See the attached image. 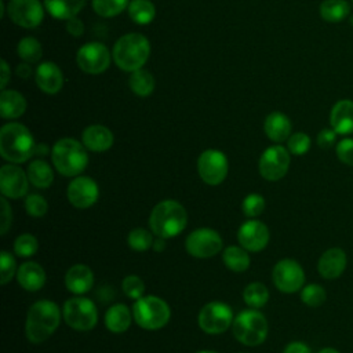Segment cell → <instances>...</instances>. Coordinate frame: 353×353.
<instances>
[{
	"label": "cell",
	"instance_id": "6da1fadb",
	"mask_svg": "<svg viewBox=\"0 0 353 353\" xmlns=\"http://www.w3.org/2000/svg\"><path fill=\"white\" fill-rule=\"evenodd\" d=\"M36 150L30 131L21 123H7L0 130V154L4 160L19 164L32 157Z\"/></svg>",
	"mask_w": 353,
	"mask_h": 353
},
{
	"label": "cell",
	"instance_id": "7a4b0ae2",
	"mask_svg": "<svg viewBox=\"0 0 353 353\" xmlns=\"http://www.w3.org/2000/svg\"><path fill=\"white\" fill-rule=\"evenodd\" d=\"M61 321L59 307L48 299L33 303L26 316L25 332L32 343H41L58 328Z\"/></svg>",
	"mask_w": 353,
	"mask_h": 353
},
{
	"label": "cell",
	"instance_id": "3957f363",
	"mask_svg": "<svg viewBox=\"0 0 353 353\" xmlns=\"http://www.w3.org/2000/svg\"><path fill=\"white\" fill-rule=\"evenodd\" d=\"M188 223V214L182 204L175 200H163L156 204L149 216L150 230L163 239L178 236Z\"/></svg>",
	"mask_w": 353,
	"mask_h": 353
},
{
	"label": "cell",
	"instance_id": "277c9868",
	"mask_svg": "<svg viewBox=\"0 0 353 353\" xmlns=\"http://www.w3.org/2000/svg\"><path fill=\"white\" fill-rule=\"evenodd\" d=\"M150 54L149 40L141 33H127L113 46L112 57L114 63L125 72L142 69Z\"/></svg>",
	"mask_w": 353,
	"mask_h": 353
},
{
	"label": "cell",
	"instance_id": "5b68a950",
	"mask_svg": "<svg viewBox=\"0 0 353 353\" xmlns=\"http://www.w3.org/2000/svg\"><path fill=\"white\" fill-rule=\"evenodd\" d=\"M87 148L73 138H62L51 149V160L57 171L65 176H76L88 164Z\"/></svg>",
	"mask_w": 353,
	"mask_h": 353
},
{
	"label": "cell",
	"instance_id": "8992f818",
	"mask_svg": "<svg viewBox=\"0 0 353 353\" xmlns=\"http://www.w3.org/2000/svg\"><path fill=\"white\" fill-rule=\"evenodd\" d=\"M232 331L240 343L245 346H256L266 339L268 321L261 312L247 309L233 319Z\"/></svg>",
	"mask_w": 353,
	"mask_h": 353
},
{
	"label": "cell",
	"instance_id": "52a82bcc",
	"mask_svg": "<svg viewBox=\"0 0 353 353\" xmlns=\"http://www.w3.org/2000/svg\"><path fill=\"white\" fill-rule=\"evenodd\" d=\"M171 316V310L165 301L159 296L148 295L135 301L132 306V317L135 323L145 330L163 328Z\"/></svg>",
	"mask_w": 353,
	"mask_h": 353
},
{
	"label": "cell",
	"instance_id": "ba28073f",
	"mask_svg": "<svg viewBox=\"0 0 353 353\" xmlns=\"http://www.w3.org/2000/svg\"><path fill=\"white\" fill-rule=\"evenodd\" d=\"M62 317L70 328L77 331H88L97 325L98 310L91 299L74 296L63 303Z\"/></svg>",
	"mask_w": 353,
	"mask_h": 353
},
{
	"label": "cell",
	"instance_id": "9c48e42d",
	"mask_svg": "<svg viewBox=\"0 0 353 353\" xmlns=\"http://www.w3.org/2000/svg\"><path fill=\"white\" fill-rule=\"evenodd\" d=\"M197 321L204 332L221 334L232 325L233 312L225 302H208L201 307Z\"/></svg>",
	"mask_w": 353,
	"mask_h": 353
},
{
	"label": "cell",
	"instance_id": "30bf717a",
	"mask_svg": "<svg viewBox=\"0 0 353 353\" xmlns=\"http://www.w3.org/2000/svg\"><path fill=\"white\" fill-rule=\"evenodd\" d=\"M229 163L226 156L216 149L204 150L197 160V171L203 182L215 186L223 182L228 175Z\"/></svg>",
	"mask_w": 353,
	"mask_h": 353
},
{
	"label": "cell",
	"instance_id": "8fae6325",
	"mask_svg": "<svg viewBox=\"0 0 353 353\" xmlns=\"http://www.w3.org/2000/svg\"><path fill=\"white\" fill-rule=\"evenodd\" d=\"M272 279L279 291L292 294L302 288L305 283V272L295 259L284 258L274 265Z\"/></svg>",
	"mask_w": 353,
	"mask_h": 353
},
{
	"label": "cell",
	"instance_id": "7c38bea8",
	"mask_svg": "<svg viewBox=\"0 0 353 353\" xmlns=\"http://www.w3.org/2000/svg\"><path fill=\"white\" fill-rule=\"evenodd\" d=\"M79 68L88 74H99L110 65V52L108 47L98 41L85 43L76 54Z\"/></svg>",
	"mask_w": 353,
	"mask_h": 353
},
{
	"label": "cell",
	"instance_id": "4fadbf2b",
	"mask_svg": "<svg viewBox=\"0 0 353 353\" xmlns=\"http://www.w3.org/2000/svg\"><path fill=\"white\" fill-rule=\"evenodd\" d=\"M222 239L218 232L200 228L193 230L185 240L186 251L194 258H210L222 250Z\"/></svg>",
	"mask_w": 353,
	"mask_h": 353
},
{
	"label": "cell",
	"instance_id": "5bb4252c",
	"mask_svg": "<svg viewBox=\"0 0 353 353\" xmlns=\"http://www.w3.org/2000/svg\"><path fill=\"white\" fill-rule=\"evenodd\" d=\"M290 152L281 145L269 146L259 159V172L266 181L281 179L290 168Z\"/></svg>",
	"mask_w": 353,
	"mask_h": 353
},
{
	"label": "cell",
	"instance_id": "9a60e30c",
	"mask_svg": "<svg viewBox=\"0 0 353 353\" xmlns=\"http://www.w3.org/2000/svg\"><path fill=\"white\" fill-rule=\"evenodd\" d=\"M44 8L40 0H10L7 14L15 25L32 29L41 23Z\"/></svg>",
	"mask_w": 353,
	"mask_h": 353
},
{
	"label": "cell",
	"instance_id": "2e32d148",
	"mask_svg": "<svg viewBox=\"0 0 353 353\" xmlns=\"http://www.w3.org/2000/svg\"><path fill=\"white\" fill-rule=\"evenodd\" d=\"M29 178L15 164H6L0 168V190L4 197L19 199L28 193Z\"/></svg>",
	"mask_w": 353,
	"mask_h": 353
},
{
	"label": "cell",
	"instance_id": "e0dca14e",
	"mask_svg": "<svg viewBox=\"0 0 353 353\" xmlns=\"http://www.w3.org/2000/svg\"><path fill=\"white\" fill-rule=\"evenodd\" d=\"M68 199L76 208H88L98 200L99 189L90 176H76L68 185Z\"/></svg>",
	"mask_w": 353,
	"mask_h": 353
},
{
	"label": "cell",
	"instance_id": "ac0fdd59",
	"mask_svg": "<svg viewBox=\"0 0 353 353\" xmlns=\"http://www.w3.org/2000/svg\"><path fill=\"white\" fill-rule=\"evenodd\" d=\"M237 240L239 244L247 251H262L269 243V229L263 222L250 219L240 226L237 232Z\"/></svg>",
	"mask_w": 353,
	"mask_h": 353
},
{
	"label": "cell",
	"instance_id": "d6986e66",
	"mask_svg": "<svg viewBox=\"0 0 353 353\" xmlns=\"http://www.w3.org/2000/svg\"><path fill=\"white\" fill-rule=\"evenodd\" d=\"M37 87L46 94H57L63 85V74L59 66L54 62H43L34 72Z\"/></svg>",
	"mask_w": 353,
	"mask_h": 353
},
{
	"label": "cell",
	"instance_id": "ffe728a7",
	"mask_svg": "<svg viewBox=\"0 0 353 353\" xmlns=\"http://www.w3.org/2000/svg\"><path fill=\"white\" fill-rule=\"evenodd\" d=\"M330 124L338 135L353 134V101L339 99L330 112Z\"/></svg>",
	"mask_w": 353,
	"mask_h": 353
},
{
	"label": "cell",
	"instance_id": "44dd1931",
	"mask_svg": "<svg viewBox=\"0 0 353 353\" xmlns=\"http://www.w3.org/2000/svg\"><path fill=\"white\" fill-rule=\"evenodd\" d=\"M346 268V254L342 248L332 247L323 252L319 259L317 270L323 279L332 280L339 277Z\"/></svg>",
	"mask_w": 353,
	"mask_h": 353
},
{
	"label": "cell",
	"instance_id": "7402d4cb",
	"mask_svg": "<svg viewBox=\"0 0 353 353\" xmlns=\"http://www.w3.org/2000/svg\"><path fill=\"white\" fill-rule=\"evenodd\" d=\"M81 141L83 145L91 152H105L113 145V134L105 125L92 124L84 128Z\"/></svg>",
	"mask_w": 353,
	"mask_h": 353
},
{
	"label": "cell",
	"instance_id": "603a6c76",
	"mask_svg": "<svg viewBox=\"0 0 353 353\" xmlns=\"http://www.w3.org/2000/svg\"><path fill=\"white\" fill-rule=\"evenodd\" d=\"M94 284V274L85 265H73L65 274L66 288L76 295H83L91 290Z\"/></svg>",
	"mask_w": 353,
	"mask_h": 353
},
{
	"label": "cell",
	"instance_id": "cb8c5ba5",
	"mask_svg": "<svg viewBox=\"0 0 353 353\" xmlns=\"http://www.w3.org/2000/svg\"><path fill=\"white\" fill-rule=\"evenodd\" d=\"M17 280L23 290L37 291L46 283V272L39 263L28 261L18 268Z\"/></svg>",
	"mask_w": 353,
	"mask_h": 353
},
{
	"label": "cell",
	"instance_id": "d4e9b609",
	"mask_svg": "<svg viewBox=\"0 0 353 353\" xmlns=\"http://www.w3.org/2000/svg\"><path fill=\"white\" fill-rule=\"evenodd\" d=\"M291 120L281 112H272L263 123V130L268 138L273 142H284L291 135Z\"/></svg>",
	"mask_w": 353,
	"mask_h": 353
},
{
	"label": "cell",
	"instance_id": "484cf974",
	"mask_svg": "<svg viewBox=\"0 0 353 353\" xmlns=\"http://www.w3.org/2000/svg\"><path fill=\"white\" fill-rule=\"evenodd\" d=\"M26 110L25 97L15 90H3L0 94V116L3 119H18Z\"/></svg>",
	"mask_w": 353,
	"mask_h": 353
},
{
	"label": "cell",
	"instance_id": "4316f807",
	"mask_svg": "<svg viewBox=\"0 0 353 353\" xmlns=\"http://www.w3.org/2000/svg\"><path fill=\"white\" fill-rule=\"evenodd\" d=\"M132 320L131 310L123 305V303H116L112 305L105 314V325L110 332L120 334L124 332Z\"/></svg>",
	"mask_w": 353,
	"mask_h": 353
},
{
	"label": "cell",
	"instance_id": "83f0119b",
	"mask_svg": "<svg viewBox=\"0 0 353 353\" xmlns=\"http://www.w3.org/2000/svg\"><path fill=\"white\" fill-rule=\"evenodd\" d=\"M84 6L85 0H44V7L48 14L63 21L76 17Z\"/></svg>",
	"mask_w": 353,
	"mask_h": 353
},
{
	"label": "cell",
	"instance_id": "f1b7e54d",
	"mask_svg": "<svg viewBox=\"0 0 353 353\" xmlns=\"http://www.w3.org/2000/svg\"><path fill=\"white\" fill-rule=\"evenodd\" d=\"M319 12L323 21L328 23H339L350 17V4L347 0H323Z\"/></svg>",
	"mask_w": 353,
	"mask_h": 353
},
{
	"label": "cell",
	"instance_id": "f546056e",
	"mask_svg": "<svg viewBox=\"0 0 353 353\" xmlns=\"http://www.w3.org/2000/svg\"><path fill=\"white\" fill-rule=\"evenodd\" d=\"M28 178L29 182L33 183L36 188L44 189L48 188L54 181V172L52 168L44 161V160H33L28 165Z\"/></svg>",
	"mask_w": 353,
	"mask_h": 353
},
{
	"label": "cell",
	"instance_id": "4dcf8cb0",
	"mask_svg": "<svg viewBox=\"0 0 353 353\" xmlns=\"http://www.w3.org/2000/svg\"><path fill=\"white\" fill-rule=\"evenodd\" d=\"M222 259L226 268L236 273L245 272L250 268L248 252L241 245H229L228 248H225Z\"/></svg>",
	"mask_w": 353,
	"mask_h": 353
},
{
	"label": "cell",
	"instance_id": "1f68e13d",
	"mask_svg": "<svg viewBox=\"0 0 353 353\" xmlns=\"http://www.w3.org/2000/svg\"><path fill=\"white\" fill-rule=\"evenodd\" d=\"M130 18L138 25H148L154 19L156 7L150 0H132L128 7Z\"/></svg>",
	"mask_w": 353,
	"mask_h": 353
},
{
	"label": "cell",
	"instance_id": "d6a6232c",
	"mask_svg": "<svg viewBox=\"0 0 353 353\" xmlns=\"http://www.w3.org/2000/svg\"><path fill=\"white\" fill-rule=\"evenodd\" d=\"M128 85L131 91L138 97H149L154 90V79L148 70L138 69L131 73L128 79Z\"/></svg>",
	"mask_w": 353,
	"mask_h": 353
},
{
	"label": "cell",
	"instance_id": "836d02e7",
	"mask_svg": "<svg viewBox=\"0 0 353 353\" xmlns=\"http://www.w3.org/2000/svg\"><path fill=\"white\" fill-rule=\"evenodd\" d=\"M17 52L18 57L28 63H34L37 61L41 59L43 57V47L40 44V41L34 37H23L19 40L18 47H17Z\"/></svg>",
	"mask_w": 353,
	"mask_h": 353
},
{
	"label": "cell",
	"instance_id": "e575fe53",
	"mask_svg": "<svg viewBox=\"0 0 353 353\" xmlns=\"http://www.w3.org/2000/svg\"><path fill=\"white\" fill-rule=\"evenodd\" d=\"M243 298L248 306H251L252 309H258L266 305L269 299V291L265 284L255 281L244 288Z\"/></svg>",
	"mask_w": 353,
	"mask_h": 353
},
{
	"label": "cell",
	"instance_id": "d590c367",
	"mask_svg": "<svg viewBox=\"0 0 353 353\" xmlns=\"http://www.w3.org/2000/svg\"><path fill=\"white\" fill-rule=\"evenodd\" d=\"M128 0H92L94 11L103 18H112L119 15L128 7Z\"/></svg>",
	"mask_w": 353,
	"mask_h": 353
},
{
	"label": "cell",
	"instance_id": "8d00e7d4",
	"mask_svg": "<svg viewBox=\"0 0 353 353\" xmlns=\"http://www.w3.org/2000/svg\"><path fill=\"white\" fill-rule=\"evenodd\" d=\"M127 241H128V245L131 250L142 252V251L149 250L153 245L154 239L149 230H146L143 228H135L128 233Z\"/></svg>",
	"mask_w": 353,
	"mask_h": 353
},
{
	"label": "cell",
	"instance_id": "74e56055",
	"mask_svg": "<svg viewBox=\"0 0 353 353\" xmlns=\"http://www.w3.org/2000/svg\"><path fill=\"white\" fill-rule=\"evenodd\" d=\"M327 298L325 290L319 284H307L301 291V299L310 307H317L324 303Z\"/></svg>",
	"mask_w": 353,
	"mask_h": 353
},
{
	"label": "cell",
	"instance_id": "f35d334b",
	"mask_svg": "<svg viewBox=\"0 0 353 353\" xmlns=\"http://www.w3.org/2000/svg\"><path fill=\"white\" fill-rule=\"evenodd\" d=\"M37 248H39V243H37L36 237L29 233H23L21 236H18L14 241V251L18 256L29 258L33 254H36Z\"/></svg>",
	"mask_w": 353,
	"mask_h": 353
},
{
	"label": "cell",
	"instance_id": "ab89813d",
	"mask_svg": "<svg viewBox=\"0 0 353 353\" xmlns=\"http://www.w3.org/2000/svg\"><path fill=\"white\" fill-rule=\"evenodd\" d=\"M310 137L305 132H295L287 139V149L295 156H302L310 149Z\"/></svg>",
	"mask_w": 353,
	"mask_h": 353
},
{
	"label": "cell",
	"instance_id": "60d3db41",
	"mask_svg": "<svg viewBox=\"0 0 353 353\" xmlns=\"http://www.w3.org/2000/svg\"><path fill=\"white\" fill-rule=\"evenodd\" d=\"M241 210L247 216L255 218L263 212L265 199L258 193H250L248 196L244 197L241 203Z\"/></svg>",
	"mask_w": 353,
	"mask_h": 353
},
{
	"label": "cell",
	"instance_id": "b9f144b4",
	"mask_svg": "<svg viewBox=\"0 0 353 353\" xmlns=\"http://www.w3.org/2000/svg\"><path fill=\"white\" fill-rule=\"evenodd\" d=\"M123 292L131 298V299H139L143 296V292H145V284L142 281L141 277L135 276V274H130L127 277H124L123 280Z\"/></svg>",
	"mask_w": 353,
	"mask_h": 353
},
{
	"label": "cell",
	"instance_id": "7bdbcfd3",
	"mask_svg": "<svg viewBox=\"0 0 353 353\" xmlns=\"http://www.w3.org/2000/svg\"><path fill=\"white\" fill-rule=\"evenodd\" d=\"M25 208L30 216L40 218L46 215L48 205H47V200L43 196L32 193L25 200Z\"/></svg>",
	"mask_w": 353,
	"mask_h": 353
},
{
	"label": "cell",
	"instance_id": "ee69618b",
	"mask_svg": "<svg viewBox=\"0 0 353 353\" xmlns=\"http://www.w3.org/2000/svg\"><path fill=\"white\" fill-rule=\"evenodd\" d=\"M15 259L8 251H1L0 254V279L1 284L6 285L15 273Z\"/></svg>",
	"mask_w": 353,
	"mask_h": 353
},
{
	"label": "cell",
	"instance_id": "f6af8a7d",
	"mask_svg": "<svg viewBox=\"0 0 353 353\" xmlns=\"http://www.w3.org/2000/svg\"><path fill=\"white\" fill-rule=\"evenodd\" d=\"M336 157L346 165H353V138H343L335 146Z\"/></svg>",
	"mask_w": 353,
	"mask_h": 353
},
{
	"label": "cell",
	"instance_id": "bcb514c9",
	"mask_svg": "<svg viewBox=\"0 0 353 353\" xmlns=\"http://www.w3.org/2000/svg\"><path fill=\"white\" fill-rule=\"evenodd\" d=\"M336 132L334 128H323L319 134H317V145L321 149H330L335 145L336 142Z\"/></svg>",
	"mask_w": 353,
	"mask_h": 353
},
{
	"label": "cell",
	"instance_id": "7dc6e473",
	"mask_svg": "<svg viewBox=\"0 0 353 353\" xmlns=\"http://www.w3.org/2000/svg\"><path fill=\"white\" fill-rule=\"evenodd\" d=\"M1 221H0V233L6 234L7 230L10 229L11 225V208L8 205V201L6 200V197L3 196L1 200Z\"/></svg>",
	"mask_w": 353,
	"mask_h": 353
},
{
	"label": "cell",
	"instance_id": "c3c4849f",
	"mask_svg": "<svg viewBox=\"0 0 353 353\" xmlns=\"http://www.w3.org/2000/svg\"><path fill=\"white\" fill-rule=\"evenodd\" d=\"M66 30L70 36L73 37H80L84 33V23L81 19H79L77 17L69 18L66 21Z\"/></svg>",
	"mask_w": 353,
	"mask_h": 353
},
{
	"label": "cell",
	"instance_id": "681fc988",
	"mask_svg": "<svg viewBox=\"0 0 353 353\" xmlns=\"http://www.w3.org/2000/svg\"><path fill=\"white\" fill-rule=\"evenodd\" d=\"M283 353H312V350L303 342H291L285 346Z\"/></svg>",
	"mask_w": 353,
	"mask_h": 353
},
{
	"label": "cell",
	"instance_id": "f907efd6",
	"mask_svg": "<svg viewBox=\"0 0 353 353\" xmlns=\"http://www.w3.org/2000/svg\"><path fill=\"white\" fill-rule=\"evenodd\" d=\"M0 72H1V74H0V87H1V90H6V85H7V83L10 81V77H11V72H10L8 63L4 59H1V62H0Z\"/></svg>",
	"mask_w": 353,
	"mask_h": 353
},
{
	"label": "cell",
	"instance_id": "816d5d0a",
	"mask_svg": "<svg viewBox=\"0 0 353 353\" xmlns=\"http://www.w3.org/2000/svg\"><path fill=\"white\" fill-rule=\"evenodd\" d=\"M15 73H17V76H18V77H21V79H25V80H26V79H29V77L32 76L33 70H32L30 63H28V62H22V63H19V65L17 66Z\"/></svg>",
	"mask_w": 353,
	"mask_h": 353
},
{
	"label": "cell",
	"instance_id": "f5cc1de1",
	"mask_svg": "<svg viewBox=\"0 0 353 353\" xmlns=\"http://www.w3.org/2000/svg\"><path fill=\"white\" fill-rule=\"evenodd\" d=\"M165 239H163V237H157V239H154V241H153V250L154 251H163L164 248H165V241H164Z\"/></svg>",
	"mask_w": 353,
	"mask_h": 353
},
{
	"label": "cell",
	"instance_id": "db71d44e",
	"mask_svg": "<svg viewBox=\"0 0 353 353\" xmlns=\"http://www.w3.org/2000/svg\"><path fill=\"white\" fill-rule=\"evenodd\" d=\"M319 353H339V352L336 349H334V347H324Z\"/></svg>",
	"mask_w": 353,
	"mask_h": 353
},
{
	"label": "cell",
	"instance_id": "11a10c76",
	"mask_svg": "<svg viewBox=\"0 0 353 353\" xmlns=\"http://www.w3.org/2000/svg\"><path fill=\"white\" fill-rule=\"evenodd\" d=\"M0 7H1V11H0V17L4 15V1L0 0Z\"/></svg>",
	"mask_w": 353,
	"mask_h": 353
},
{
	"label": "cell",
	"instance_id": "9f6ffc18",
	"mask_svg": "<svg viewBox=\"0 0 353 353\" xmlns=\"http://www.w3.org/2000/svg\"><path fill=\"white\" fill-rule=\"evenodd\" d=\"M197 353H216V352H212V350H200Z\"/></svg>",
	"mask_w": 353,
	"mask_h": 353
},
{
	"label": "cell",
	"instance_id": "6f0895ef",
	"mask_svg": "<svg viewBox=\"0 0 353 353\" xmlns=\"http://www.w3.org/2000/svg\"><path fill=\"white\" fill-rule=\"evenodd\" d=\"M352 4H353V0H352Z\"/></svg>",
	"mask_w": 353,
	"mask_h": 353
}]
</instances>
